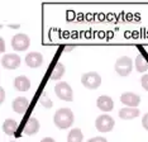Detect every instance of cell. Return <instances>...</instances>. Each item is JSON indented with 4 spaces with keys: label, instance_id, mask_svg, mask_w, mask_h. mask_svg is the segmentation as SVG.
I'll list each match as a JSON object with an SVG mask.
<instances>
[{
    "label": "cell",
    "instance_id": "cell-21",
    "mask_svg": "<svg viewBox=\"0 0 148 142\" xmlns=\"http://www.w3.org/2000/svg\"><path fill=\"white\" fill-rule=\"evenodd\" d=\"M87 142H108V141H106V138L97 136V137H92V138H90V140L87 141Z\"/></svg>",
    "mask_w": 148,
    "mask_h": 142
},
{
    "label": "cell",
    "instance_id": "cell-22",
    "mask_svg": "<svg viewBox=\"0 0 148 142\" xmlns=\"http://www.w3.org/2000/svg\"><path fill=\"white\" fill-rule=\"evenodd\" d=\"M142 126L144 127V130L148 131V113H146L142 118Z\"/></svg>",
    "mask_w": 148,
    "mask_h": 142
},
{
    "label": "cell",
    "instance_id": "cell-26",
    "mask_svg": "<svg viewBox=\"0 0 148 142\" xmlns=\"http://www.w3.org/2000/svg\"><path fill=\"white\" fill-rule=\"evenodd\" d=\"M72 48H73L72 46H70V47H66V52H70V51H71Z\"/></svg>",
    "mask_w": 148,
    "mask_h": 142
},
{
    "label": "cell",
    "instance_id": "cell-13",
    "mask_svg": "<svg viewBox=\"0 0 148 142\" xmlns=\"http://www.w3.org/2000/svg\"><path fill=\"white\" fill-rule=\"evenodd\" d=\"M139 116V109L138 108H130V107H127V108H123V109L119 110V117L122 119H134Z\"/></svg>",
    "mask_w": 148,
    "mask_h": 142
},
{
    "label": "cell",
    "instance_id": "cell-23",
    "mask_svg": "<svg viewBox=\"0 0 148 142\" xmlns=\"http://www.w3.org/2000/svg\"><path fill=\"white\" fill-rule=\"evenodd\" d=\"M0 52H3V53L5 52V41H4V38L0 39Z\"/></svg>",
    "mask_w": 148,
    "mask_h": 142
},
{
    "label": "cell",
    "instance_id": "cell-2",
    "mask_svg": "<svg viewBox=\"0 0 148 142\" xmlns=\"http://www.w3.org/2000/svg\"><path fill=\"white\" fill-rule=\"evenodd\" d=\"M115 71L118 75L120 76H128L130 72H132L133 69V61L130 60V57L128 56H122L116 60L115 62Z\"/></svg>",
    "mask_w": 148,
    "mask_h": 142
},
{
    "label": "cell",
    "instance_id": "cell-1",
    "mask_svg": "<svg viewBox=\"0 0 148 142\" xmlns=\"http://www.w3.org/2000/svg\"><path fill=\"white\" fill-rule=\"evenodd\" d=\"M75 117L70 108H60L53 116V122L60 130H67L73 124Z\"/></svg>",
    "mask_w": 148,
    "mask_h": 142
},
{
    "label": "cell",
    "instance_id": "cell-19",
    "mask_svg": "<svg viewBox=\"0 0 148 142\" xmlns=\"http://www.w3.org/2000/svg\"><path fill=\"white\" fill-rule=\"evenodd\" d=\"M39 101H41V104L43 107H46V108H51L52 107V101H51V99L47 98L46 94H43V95L39 98Z\"/></svg>",
    "mask_w": 148,
    "mask_h": 142
},
{
    "label": "cell",
    "instance_id": "cell-3",
    "mask_svg": "<svg viewBox=\"0 0 148 142\" xmlns=\"http://www.w3.org/2000/svg\"><path fill=\"white\" fill-rule=\"evenodd\" d=\"M55 93L56 95L63 101H72L73 100V91L72 88L65 81H60L55 86Z\"/></svg>",
    "mask_w": 148,
    "mask_h": 142
},
{
    "label": "cell",
    "instance_id": "cell-10",
    "mask_svg": "<svg viewBox=\"0 0 148 142\" xmlns=\"http://www.w3.org/2000/svg\"><path fill=\"white\" fill-rule=\"evenodd\" d=\"M38 131H39V122L34 117L28 118V121L25 122L24 127H23V133L25 136H34Z\"/></svg>",
    "mask_w": 148,
    "mask_h": 142
},
{
    "label": "cell",
    "instance_id": "cell-18",
    "mask_svg": "<svg viewBox=\"0 0 148 142\" xmlns=\"http://www.w3.org/2000/svg\"><path fill=\"white\" fill-rule=\"evenodd\" d=\"M65 75V66L61 62H57L51 72V80H60Z\"/></svg>",
    "mask_w": 148,
    "mask_h": 142
},
{
    "label": "cell",
    "instance_id": "cell-17",
    "mask_svg": "<svg viewBox=\"0 0 148 142\" xmlns=\"http://www.w3.org/2000/svg\"><path fill=\"white\" fill-rule=\"evenodd\" d=\"M84 134L80 128H73L67 134V142H82Z\"/></svg>",
    "mask_w": 148,
    "mask_h": 142
},
{
    "label": "cell",
    "instance_id": "cell-6",
    "mask_svg": "<svg viewBox=\"0 0 148 142\" xmlns=\"http://www.w3.org/2000/svg\"><path fill=\"white\" fill-rule=\"evenodd\" d=\"M29 45H31V39L24 33H18L12 38V47L14 51H19V52L27 51L29 48Z\"/></svg>",
    "mask_w": 148,
    "mask_h": 142
},
{
    "label": "cell",
    "instance_id": "cell-11",
    "mask_svg": "<svg viewBox=\"0 0 148 142\" xmlns=\"http://www.w3.org/2000/svg\"><path fill=\"white\" fill-rule=\"evenodd\" d=\"M28 105H29V101L25 97H18L13 100V110L18 114H23L25 113L27 109H28Z\"/></svg>",
    "mask_w": 148,
    "mask_h": 142
},
{
    "label": "cell",
    "instance_id": "cell-15",
    "mask_svg": "<svg viewBox=\"0 0 148 142\" xmlns=\"http://www.w3.org/2000/svg\"><path fill=\"white\" fill-rule=\"evenodd\" d=\"M16 130H18V123H16V121L12 119V118H8V119L3 123V131H4V133L8 134V136H14Z\"/></svg>",
    "mask_w": 148,
    "mask_h": 142
},
{
    "label": "cell",
    "instance_id": "cell-14",
    "mask_svg": "<svg viewBox=\"0 0 148 142\" xmlns=\"http://www.w3.org/2000/svg\"><path fill=\"white\" fill-rule=\"evenodd\" d=\"M14 88L18 91H27L31 88V81L27 76H16L14 79Z\"/></svg>",
    "mask_w": 148,
    "mask_h": 142
},
{
    "label": "cell",
    "instance_id": "cell-8",
    "mask_svg": "<svg viewBox=\"0 0 148 142\" xmlns=\"http://www.w3.org/2000/svg\"><path fill=\"white\" fill-rule=\"evenodd\" d=\"M120 101L127 107H130V108H137L138 105L140 104V97L136 93H124L120 95Z\"/></svg>",
    "mask_w": 148,
    "mask_h": 142
},
{
    "label": "cell",
    "instance_id": "cell-5",
    "mask_svg": "<svg viewBox=\"0 0 148 142\" xmlns=\"http://www.w3.org/2000/svg\"><path fill=\"white\" fill-rule=\"evenodd\" d=\"M114 126H115V121L113 117L108 116V114H101L95 121V127L99 132H110Z\"/></svg>",
    "mask_w": 148,
    "mask_h": 142
},
{
    "label": "cell",
    "instance_id": "cell-7",
    "mask_svg": "<svg viewBox=\"0 0 148 142\" xmlns=\"http://www.w3.org/2000/svg\"><path fill=\"white\" fill-rule=\"evenodd\" d=\"M1 65L8 70H15L16 67L21 66V57L16 53H9L4 55L1 59Z\"/></svg>",
    "mask_w": 148,
    "mask_h": 142
},
{
    "label": "cell",
    "instance_id": "cell-20",
    "mask_svg": "<svg viewBox=\"0 0 148 142\" xmlns=\"http://www.w3.org/2000/svg\"><path fill=\"white\" fill-rule=\"evenodd\" d=\"M140 84H142L143 89L148 91V74H146V75L142 76V79H140Z\"/></svg>",
    "mask_w": 148,
    "mask_h": 142
},
{
    "label": "cell",
    "instance_id": "cell-12",
    "mask_svg": "<svg viewBox=\"0 0 148 142\" xmlns=\"http://www.w3.org/2000/svg\"><path fill=\"white\" fill-rule=\"evenodd\" d=\"M96 105H97V108H99L100 110H103V112H110L114 108V101H113V99L110 97L101 95V97L97 98Z\"/></svg>",
    "mask_w": 148,
    "mask_h": 142
},
{
    "label": "cell",
    "instance_id": "cell-25",
    "mask_svg": "<svg viewBox=\"0 0 148 142\" xmlns=\"http://www.w3.org/2000/svg\"><path fill=\"white\" fill-rule=\"evenodd\" d=\"M41 142H56V141L53 140L52 137H45V138H43V140H42Z\"/></svg>",
    "mask_w": 148,
    "mask_h": 142
},
{
    "label": "cell",
    "instance_id": "cell-9",
    "mask_svg": "<svg viewBox=\"0 0 148 142\" xmlns=\"http://www.w3.org/2000/svg\"><path fill=\"white\" fill-rule=\"evenodd\" d=\"M25 63L28 67L32 69H37V67L42 66L43 63V56L39 52H29L25 56Z\"/></svg>",
    "mask_w": 148,
    "mask_h": 142
},
{
    "label": "cell",
    "instance_id": "cell-16",
    "mask_svg": "<svg viewBox=\"0 0 148 142\" xmlns=\"http://www.w3.org/2000/svg\"><path fill=\"white\" fill-rule=\"evenodd\" d=\"M134 65H136V69L138 72H144V71H148V61L146 60V57L143 55H138L136 61H134Z\"/></svg>",
    "mask_w": 148,
    "mask_h": 142
},
{
    "label": "cell",
    "instance_id": "cell-27",
    "mask_svg": "<svg viewBox=\"0 0 148 142\" xmlns=\"http://www.w3.org/2000/svg\"><path fill=\"white\" fill-rule=\"evenodd\" d=\"M12 142H16V141H12Z\"/></svg>",
    "mask_w": 148,
    "mask_h": 142
},
{
    "label": "cell",
    "instance_id": "cell-4",
    "mask_svg": "<svg viewBox=\"0 0 148 142\" xmlns=\"http://www.w3.org/2000/svg\"><path fill=\"white\" fill-rule=\"evenodd\" d=\"M81 84L86 89H90V90H94V89H97L100 85H101V77L97 72H86L84 74L82 77H81Z\"/></svg>",
    "mask_w": 148,
    "mask_h": 142
},
{
    "label": "cell",
    "instance_id": "cell-24",
    "mask_svg": "<svg viewBox=\"0 0 148 142\" xmlns=\"http://www.w3.org/2000/svg\"><path fill=\"white\" fill-rule=\"evenodd\" d=\"M0 100H1V104L4 103V100H5V90L4 89L0 90Z\"/></svg>",
    "mask_w": 148,
    "mask_h": 142
}]
</instances>
